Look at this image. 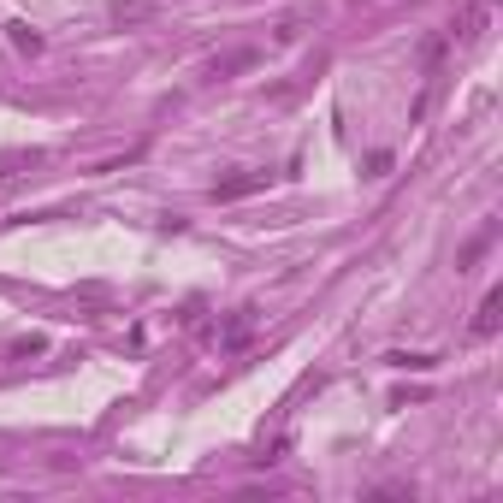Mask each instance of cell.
Wrapping results in <instances>:
<instances>
[{"mask_svg":"<svg viewBox=\"0 0 503 503\" xmlns=\"http://www.w3.org/2000/svg\"><path fill=\"white\" fill-rule=\"evenodd\" d=\"M255 190H267V172H237L213 184V202H237V195H255Z\"/></svg>","mask_w":503,"mask_h":503,"instance_id":"cell-1","label":"cell"},{"mask_svg":"<svg viewBox=\"0 0 503 503\" xmlns=\"http://www.w3.org/2000/svg\"><path fill=\"white\" fill-rule=\"evenodd\" d=\"M498 320H503V291H485V302H480V314H474V338H492L498 332Z\"/></svg>","mask_w":503,"mask_h":503,"instance_id":"cell-2","label":"cell"},{"mask_svg":"<svg viewBox=\"0 0 503 503\" xmlns=\"http://www.w3.org/2000/svg\"><path fill=\"white\" fill-rule=\"evenodd\" d=\"M149 12H155V0H113V24H125V30L142 24Z\"/></svg>","mask_w":503,"mask_h":503,"instance_id":"cell-3","label":"cell"},{"mask_svg":"<svg viewBox=\"0 0 503 503\" xmlns=\"http://www.w3.org/2000/svg\"><path fill=\"white\" fill-rule=\"evenodd\" d=\"M249 65H255V48H237V54L213 59V78H225V72H249Z\"/></svg>","mask_w":503,"mask_h":503,"instance_id":"cell-4","label":"cell"},{"mask_svg":"<svg viewBox=\"0 0 503 503\" xmlns=\"http://www.w3.org/2000/svg\"><path fill=\"white\" fill-rule=\"evenodd\" d=\"M12 30V48H24V54H42V36L30 30V24H6Z\"/></svg>","mask_w":503,"mask_h":503,"instance_id":"cell-5","label":"cell"},{"mask_svg":"<svg viewBox=\"0 0 503 503\" xmlns=\"http://www.w3.org/2000/svg\"><path fill=\"white\" fill-rule=\"evenodd\" d=\"M42 155H0V178H12V166H36Z\"/></svg>","mask_w":503,"mask_h":503,"instance_id":"cell-6","label":"cell"},{"mask_svg":"<svg viewBox=\"0 0 503 503\" xmlns=\"http://www.w3.org/2000/svg\"><path fill=\"white\" fill-rule=\"evenodd\" d=\"M391 368H432V355H385Z\"/></svg>","mask_w":503,"mask_h":503,"instance_id":"cell-7","label":"cell"}]
</instances>
